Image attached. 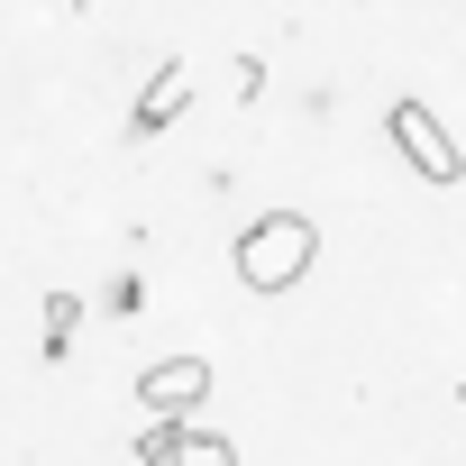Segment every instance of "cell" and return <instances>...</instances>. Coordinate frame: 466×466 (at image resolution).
I'll use <instances>...</instances> for the list:
<instances>
[{"label":"cell","instance_id":"obj_7","mask_svg":"<svg viewBox=\"0 0 466 466\" xmlns=\"http://www.w3.org/2000/svg\"><path fill=\"white\" fill-rule=\"evenodd\" d=\"M174 466H238V448H228L219 430H201V420H192V439H183V457H174Z\"/></svg>","mask_w":466,"mask_h":466},{"label":"cell","instance_id":"obj_8","mask_svg":"<svg viewBox=\"0 0 466 466\" xmlns=\"http://www.w3.org/2000/svg\"><path fill=\"white\" fill-rule=\"evenodd\" d=\"M101 302H110L119 320H137V311H147V275H110V293H101Z\"/></svg>","mask_w":466,"mask_h":466},{"label":"cell","instance_id":"obj_2","mask_svg":"<svg viewBox=\"0 0 466 466\" xmlns=\"http://www.w3.org/2000/svg\"><path fill=\"white\" fill-rule=\"evenodd\" d=\"M384 128H393L402 165H411V174H420L430 192H457V183H466V147L448 137V119H439V110H430L420 92H402V101L384 110Z\"/></svg>","mask_w":466,"mask_h":466},{"label":"cell","instance_id":"obj_10","mask_svg":"<svg viewBox=\"0 0 466 466\" xmlns=\"http://www.w3.org/2000/svg\"><path fill=\"white\" fill-rule=\"evenodd\" d=\"M457 402H466V384H457Z\"/></svg>","mask_w":466,"mask_h":466},{"label":"cell","instance_id":"obj_9","mask_svg":"<svg viewBox=\"0 0 466 466\" xmlns=\"http://www.w3.org/2000/svg\"><path fill=\"white\" fill-rule=\"evenodd\" d=\"M65 10H92V0H65Z\"/></svg>","mask_w":466,"mask_h":466},{"label":"cell","instance_id":"obj_5","mask_svg":"<svg viewBox=\"0 0 466 466\" xmlns=\"http://www.w3.org/2000/svg\"><path fill=\"white\" fill-rule=\"evenodd\" d=\"M74 329H83V293H46V311H37V357L65 366V357H74Z\"/></svg>","mask_w":466,"mask_h":466},{"label":"cell","instance_id":"obj_3","mask_svg":"<svg viewBox=\"0 0 466 466\" xmlns=\"http://www.w3.org/2000/svg\"><path fill=\"white\" fill-rule=\"evenodd\" d=\"M201 402H210V357H156V366H137V411L192 420Z\"/></svg>","mask_w":466,"mask_h":466},{"label":"cell","instance_id":"obj_1","mask_svg":"<svg viewBox=\"0 0 466 466\" xmlns=\"http://www.w3.org/2000/svg\"><path fill=\"white\" fill-rule=\"evenodd\" d=\"M311 257H320L311 210H266V219L238 228V284H248V293H293V284L311 275Z\"/></svg>","mask_w":466,"mask_h":466},{"label":"cell","instance_id":"obj_6","mask_svg":"<svg viewBox=\"0 0 466 466\" xmlns=\"http://www.w3.org/2000/svg\"><path fill=\"white\" fill-rule=\"evenodd\" d=\"M183 439H192V420H147V430H137V466H174Z\"/></svg>","mask_w":466,"mask_h":466},{"label":"cell","instance_id":"obj_4","mask_svg":"<svg viewBox=\"0 0 466 466\" xmlns=\"http://www.w3.org/2000/svg\"><path fill=\"white\" fill-rule=\"evenodd\" d=\"M183 101H192V65L165 56V65L137 83V101H128V137H165V128L183 119Z\"/></svg>","mask_w":466,"mask_h":466}]
</instances>
